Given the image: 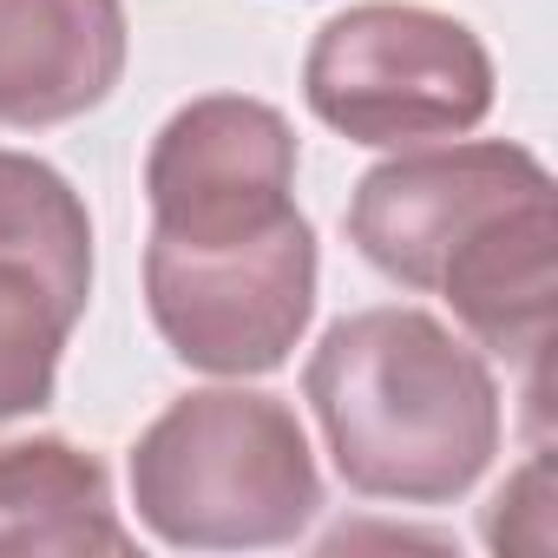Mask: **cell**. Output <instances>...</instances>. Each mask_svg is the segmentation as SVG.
Returning a JSON list of instances; mask_svg holds the SVG:
<instances>
[{
  "instance_id": "obj_1",
  "label": "cell",
  "mask_w": 558,
  "mask_h": 558,
  "mask_svg": "<svg viewBox=\"0 0 558 558\" xmlns=\"http://www.w3.org/2000/svg\"><path fill=\"white\" fill-rule=\"evenodd\" d=\"M303 395L362 499L453 506L499 453V381L473 342L427 310H355L329 323Z\"/></svg>"
},
{
  "instance_id": "obj_2",
  "label": "cell",
  "mask_w": 558,
  "mask_h": 558,
  "mask_svg": "<svg viewBox=\"0 0 558 558\" xmlns=\"http://www.w3.org/2000/svg\"><path fill=\"white\" fill-rule=\"evenodd\" d=\"M132 506L178 551L290 545L323 506V473L290 401L197 388L132 447Z\"/></svg>"
},
{
  "instance_id": "obj_3",
  "label": "cell",
  "mask_w": 558,
  "mask_h": 558,
  "mask_svg": "<svg viewBox=\"0 0 558 558\" xmlns=\"http://www.w3.org/2000/svg\"><path fill=\"white\" fill-rule=\"evenodd\" d=\"M303 99L349 145H440L466 138L493 112V53L440 8L362 0L310 40Z\"/></svg>"
},
{
  "instance_id": "obj_4",
  "label": "cell",
  "mask_w": 558,
  "mask_h": 558,
  "mask_svg": "<svg viewBox=\"0 0 558 558\" xmlns=\"http://www.w3.org/2000/svg\"><path fill=\"white\" fill-rule=\"evenodd\" d=\"M316 230L303 210L217 243H145V310L184 368L250 381L283 368L316 316Z\"/></svg>"
},
{
  "instance_id": "obj_5",
  "label": "cell",
  "mask_w": 558,
  "mask_h": 558,
  "mask_svg": "<svg viewBox=\"0 0 558 558\" xmlns=\"http://www.w3.org/2000/svg\"><path fill=\"white\" fill-rule=\"evenodd\" d=\"M93 303L86 197L27 151H0V427L60 388V355Z\"/></svg>"
},
{
  "instance_id": "obj_6",
  "label": "cell",
  "mask_w": 558,
  "mask_h": 558,
  "mask_svg": "<svg viewBox=\"0 0 558 558\" xmlns=\"http://www.w3.org/2000/svg\"><path fill=\"white\" fill-rule=\"evenodd\" d=\"M551 197V171L506 138L408 145L375 165L349 197V243L401 290L434 296L440 269L506 210Z\"/></svg>"
},
{
  "instance_id": "obj_7",
  "label": "cell",
  "mask_w": 558,
  "mask_h": 558,
  "mask_svg": "<svg viewBox=\"0 0 558 558\" xmlns=\"http://www.w3.org/2000/svg\"><path fill=\"white\" fill-rule=\"evenodd\" d=\"M145 204H151V236L178 243H217L283 223L296 210L290 119L243 93H210L178 106L151 138Z\"/></svg>"
},
{
  "instance_id": "obj_8",
  "label": "cell",
  "mask_w": 558,
  "mask_h": 558,
  "mask_svg": "<svg viewBox=\"0 0 558 558\" xmlns=\"http://www.w3.org/2000/svg\"><path fill=\"white\" fill-rule=\"evenodd\" d=\"M125 47V0H0V125L47 132L99 112Z\"/></svg>"
},
{
  "instance_id": "obj_9",
  "label": "cell",
  "mask_w": 558,
  "mask_h": 558,
  "mask_svg": "<svg viewBox=\"0 0 558 558\" xmlns=\"http://www.w3.org/2000/svg\"><path fill=\"white\" fill-rule=\"evenodd\" d=\"M551 243H558V217L551 197H532L519 210H506L499 223H486L447 269L434 296L453 303L460 329L525 368V401L532 421H545V349H551Z\"/></svg>"
},
{
  "instance_id": "obj_10",
  "label": "cell",
  "mask_w": 558,
  "mask_h": 558,
  "mask_svg": "<svg viewBox=\"0 0 558 558\" xmlns=\"http://www.w3.org/2000/svg\"><path fill=\"white\" fill-rule=\"evenodd\" d=\"M132 551L112 506V473L73 440H8L0 447V558H80Z\"/></svg>"
}]
</instances>
